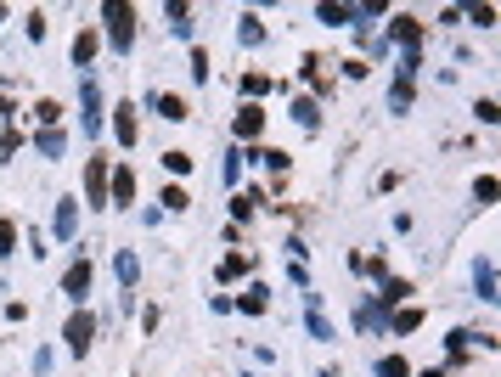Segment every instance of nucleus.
Instances as JSON below:
<instances>
[{"label":"nucleus","mask_w":501,"mask_h":377,"mask_svg":"<svg viewBox=\"0 0 501 377\" xmlns=\"http://www.w3.org/2000/svg\"><path fill=\"white\" fill-rule=\"evenodd\" d=\"M79 130L85 136H102V84L96 79L79 84Z\"/></svg>","instance_id":"nucleus-2"},{"label":"nucleus","mask_w":501,"mask_h":377,"mask_svg":"<svg viewBox=\"0 0 501 377\" xmlns=\"http://www.w3.org/2000/svg\"><path fill=\"white\" fill-rule=\"evenodd\" d=\"M473 113H479V124H496V119H501V113H496V102H490V96H485V102H479Z\"/></svg>","instance_id":"nucleus-40"},{"label":"nucleus","mask_w":501,"mask_h":377,"mask_svg":"<svg viewBox=\"0 0 501 377\" xmlns=\"http://www.w3.org/2000/svg\"><path fill=\"white\" fill-rule=\"evenodd\" d=\"M146 107H152L163 124H181V119H186V102H181L175 90H152V96H146Z\"/></svg>","instance_id":"nucleus-7"},{"label":"nucleus","mask_w":501,"mask_h":377,"mask_svg":"<svg viewBox=\"0 0 501 377\" xmlns=\"http://www.w3.org/2000/svg\"><path fill=\"white\" fill-rule=\"evenodd\" d=\"M389 327H394V332H417V327H423V310H417V304H406V310H400Z\"/></svg>","instance_id":"nucleus-23"},{"label":"nucleus","mask_w":501,"mask_h":377,"mask_svg":"<svg viewBox=\"0 0 501 377\" xmlns=\"http://www.w3.org/2000/svg\"><path fill=\"white\" fill-rule=\"evenodd\" d=\"M265 90H271L265 74H242V96H265Z\"/></svg>","instance_id":"nucleus-34"},{"label":"nucleus","mask_w":501,"mask_h":377,"mask_svg":"<svg viewBox=\"0 0 501 377\" xmlns=\"http://www.w3.org/2000/svg\"><path fill=\"white\" fill-rule=\"evenodd\" d=\"M259 158H265V163H271V169H276V175H282L287 163H293V158H287V152H282V147H271V152H259Z\"/></svg>","instance_id":"nucleus-37"},{"label":"nucleus","mask_w":501,"mask_h":377,"mask_svg":"<svg viewBox=\"0 0 501 377\" xmlns=\"http://www.w3.org/2000/svg\"><path fill=\"white\" fill-rule=\"evenodd\" d=\"M316 17L333 23V28H355V6H333V0H327V6H316Z\"/></svg>","instance_id":"nucleus-15"},{"label":"nucleus","mask_w":501,"mask_h":377,"mask_svg":"<svg viewBox=\"0 0 501 377\" xmlns=\"http://www.w3.org/2000/svg\"><path fill=\"white\" fill-rule=\"evenodd\" d=\"M473 197H479V203H496V175H479V186H473Z\"/></svg>","instance_id":"nucleus-35"},{"label":"nucleus","mask_w":501,"mask_h":377,"mask_svg":"<svg viewBox=\"0 0 501 377\" xmlns=\"http://www.w3.org/2000/svg\"><path fill=\"white\" fill-rule=\"evenodd\" d=\"M34 147L45 152V158H63V152H68V136H63V130H40V136H34Z\"/></svg>","instance_id":"nucleus-19"},{"label":"nucleus","mask_w":501,"mask_h":377,"mask_svg":"<svg viewBox=\"0 0 501 377\" xmlns=\"http://www.w3.org/2000/svg\"><path fill=\"white\" fill-rule=\"evenodd\" d=\"M377 377H411V366H406L400 355H383V361H377Z\"/></svg>","instance_id":"nucleus-28"},{"label":"nucleus","mask_w":501,"mask_h":377,"mask_svg":"<svg viewBox=\"0 0 501 377\" xmlns=\"http://www.w3.org/2000/svg\"><path fill=\"white\" fill-rule=\"evenodd\" d=\"M85 192H90V209H107V152L85 158Z\"/></svg>","instance_id":"nucleus-3"},{"label":"nucleus","mask_w":501,"mask_h":377,"mask_svg":"<svg viewBox=\"0 0 501 377\" xmlns=\"http://www.w3.org/2000/svg\"><path fill=\"white\" fill-rule=\"evenodd\" d=\"M192 79H198V84L209 79V51H203V45H192Z\"/></svg>","instance_id":"nucleus-33"},{"label":"nucleus","mask_w":501,"mask_h":377,"mask_svg":"<svg viewBox=\"0 0 501 377\" xmlns=\"http://www.w3.org/2000/svg\"><path fill=\"white\" fill-rule=\"evenodd\" d=\"M113 276H119V288H136V276H141V259H136L130 248H119V253H113Z\"/></svg>","instance_id":"nucleus-13"},{"label":"nucleus","mask_w":501,"mask_h":377,"mask_svg":"<svg viewBox=\"0 0 501 377\" xmlns=\"http://www.w3.org/2000/svg\"><path fill=\"white\" fill-rule=\"evenodd\" d=\"M473 23L479 28H496V6H473Z\"/></svg>","instance_id":"nucleus-38"},{"label":"nucleus","mask_w":501,"mask_h":377,"mask_svg":"<svg viewBox=\"0 0 501 377\" xmlns=\"http://www.w3.org/2000/svg\"><path fill=\"white\" fill-rule=\"evenodd\" d=\"M293 119H298L304 130H316V124H321V107H316L310 96H298V102H293Z\"/></svg>","instance_id":"nucleus-21"},{"label":"nucleus","mask_w":501,"mask_h":377,"mask_svg":"<svg viewBox=\"0 0 501 377\" xmlns=\"http://www.w3.org/2000/svg\"><path fill=\"white\" fill-rule=\"evenodd\" d=\"M63 338H68V355H85V349H90V338H96V315H85V310L68 315V332H63Z\"/></svg>","instance_id":"nucleus-5"},{"label":"nucleus","mask_w":501,"mask_h":377,"mask_svg":"<svg viewBox=\"0 0 501 377\" xmlns=\"http://www.w3.org/2000/svg\"><path fill=\"white\" fill-rule=\"evenodd\" d=\"M304 299H310V315H304L310 338H316V344H333V338H338V327H333V321L321 315V293H304Z\"/></svg>","instance_id":"nucleus-8"},{"label":"nucleus","mask_w":501,"mask_h":377,"mask_svg":"<svg viewBox=\"0 0 501 377\" xmlns=\"http://www.w3.org/2000/svg\"><path fill=\"white\" fill-rule=\"evenodd\" d=\"M237 310H242V315H259V310H265V288L254 282V288H248V293L237 299Z\"/></svg>","instance_id":"nucleus-24"},{"label":"nucleus","mask_w":501,"mask_h":377,"mask_svg":"<svg viewBox=\"0 0 501 377\" xmlns=\"http://www.w3.org/2000/svg\"><path fill=\"white\" fill-rule=\"evenodd\" d=\"M17 253V220H0V259Z\"/></svg>","instance_id":"nucleus-27"},{"label":"nucleus","mask_w":501,"mask_h":377,"mask_svg":"<svg viewBox=\"0 0 501 377\" xmlns=\"http://www.w3.org/2000/svg\"><path fill=\"white\" fill-rule=\"evenodd\" d=\"M17 147H23V136L6 124V136H0V163H11V158H17Z\"/></svg>","instance_id":"nucleus-32"},{"label":"nucleus","mask_w":501,"mask_h":377,"mask_svg":"<svg viewBox=\"0 0 501 377\" xmlns=\"http://www.w3.org/2000/svg\"><path fill=\"white\" fill-rule=\"evenodd\" d=\"M163 17H169V28H175L181 40H192V6H181V0H169V6H163Z\"/></svg>","instance_id":"nucleus-16"},{"label":"nucleus","mask_w":501,"mask_h":377,"mask_svg":"<svg viewBox=\"0 0 501 377\" xmlns=\"http://www.w3.org/2000/svg\"><path fill=\"white\" fill-rule=\"evenodd\" d=\"M423 377H445V372H423Z\"/></svg>","instance_id":"nucleus-41"},{"label":"nucleus","mask_w":501,"mask_h":377,"mask_svg":"<svg viewBox=\"0 0 501 377\" xmlns=\"http://www.w3.org/2000/svg\"><path fill=\"white\" fill-rule=\"evenodd\" d=\"M259 130H265V113H259V107H254V102H248V107H242V113H237V136H242V141H254V136H259Z\"/></svg>","instance_id":"nucleus-18"},{"label":"nucleus","mask_w":501,"mask_h":377,"mask_svg":"<svg viewBox=\"0 0 501 377\" xmlns=\"http://www.w3.org/2000/svg\"><path fill=\"white\" fill-rule=\"evenodd\" d=\"M63 293H68L73 304L90 299V259H73V265H68V276H63Z\"/></svg>","instance_id":"nucleus-9"},{"label":"nucleus","mask_w":501,"mask_h":377,"mask_svg":"<svg viewBox=\"0 0 501 377\" xmlns=\"http://www.w3.org/2000/svg\"><path fill=\"white\" fill-rule=\"evenodd\" d=\"M445 349H451V366H462V361H468V332H451Z\"/></svg>","instance_id":"nucleus-31"},{"label":"nucleus","mask_w":501,"mask_h":377,"mask_svg":"<svg viewBox=\"0 0 501 377\" xmlns=\"http://www.w3.org/2000/svg\"><path fill=\"white\" fill-rule=\"evenodd\" d=\"M389 107H394V113H406V107H411V79H400V84L389 90Z\"/></svg>","instance_id":"nucleus-29"},{"label":"nucleus","mask_w":501,"mask_h":377,"mask_svg":"<svg viewBox=\"0 0 501 377\" xmlns=\"http://www.w3.org/2000/svg\"><path fill=\"white\" fill-rule=\"evenodd\" d=\"M220 175H225V186H237V180H242V147L225 152V169H220Z\"/></svg>","instance_id":"nucleus-26"},{"label":"nucleus","mask_w":501,"mask_h":377,"mask_svg":"<svg viewBox=\"0 0 501 377\" xmlns=\"http://www.w3.org/2000/svg\"><path fill=\"white\" fill-rule=\"evenodd\" d=\"M51 231H57L63 242H73V236H79V209H73V197H63V203H57V220H51Z\"/></svg>","instance_id":"nucleus-11"},{"label":"nucleus","mask_w":501,"mask_h":377,"mask_svg":"<svg viewBox=\"0 0 501 377\" xmlns=\"http://www.w3.org/2000/svg\"><path fill=\"white\" fill-rule=\"evenodd\" d=\"M28 40H45V11H28Z\"/></svg>","instance_id":"nucleus-39"},{"label":"nucleus","mask_w":501,"mask_h":377,"mask_svg":"<svg viewBox=\"0 0 501 377\" xmlns=\"http://www.w3.org/2000/svg\"><path fill=\"white\" fill-rule=\"evenodd\" d=\"M102 23H107V40H113V51H130V45H136V6H124V0H107V6H102Z\"/></svg>","instance_id":"nucleus-1"},{"label":"nucleus","mask_w":501,"mask_h":377,"mask_svg":"<svg viewBox=\"0 0 501 377\" xmlns=\"http://www.w3.org/2000/svg\"><path fill=\"white\" fill-rule=\"evenodd\" d=\"M242 271H248V253H225L220 259V282H237Z\"/></svg>","instance_id":"nucleus-22"},{"label":"nucleus","mask_w":501,"mask_h":377,"mask_svg":"<svg viewBox=\"0 0 501 377\" xmlns=\"http://www.w3.org/2000/svg\"><path fill=\"white\" fill-rule=\"evenodd\" d=\"M163 169L169 175H192V152H163Z\"/></svg>","instance_id":"nucleus-30"},{"label":"nucleus","mask_w":501,"mask_h":377,"mask_svg":"<svg viewBox=\"0 0 501 377\" xmlns=\"http://www.w3.org/2000/svg\"><path fill=\"white\" fill-rule=\"evenodd\" d=\"M321 377H338V372H321Z\"/></svg>","instance_id":"nucleus-42"},{"label":"nucleus","mask_w":501,"mask_h":377,"mask_svg":"<svg viewBox=\"0 0 501 377\" xmlns=\"http://www.w3.org/2000/svg\"><path fill=\"white\" fill-rule=\"evenodd\" d=\"M400 299H411V282H383V293H377V310H389V304H400Z\"/></svg>","instance_id":"nucleus-20"},{"label":"nucleus","mask_w":501,"mask_h":377,"mask_svg":"<svg viewBox=\"0 0 501 377\" xmlns=\"http://www.w3.org/2000/svg\"><path fill=\"white\" fill-rule=\"evenodd\" d=\"M389 40H394V45H406V57H411V51H423V23L400 11V17L389 23Z\"/></svg>","instance_id":"nucleus-6"},{"label":"nucleus","mask_w":501,"mask_h":377,"mask_svg":"<svg viewBox=\"0 0 501 377\" xmlns=\"http://www.w3.org/2000/svg\"><path fill=\"white\" fill-rule=\"evenodd\" d=\"M237 45H265V23H259L254 11H242V23H237Z\"/></svg>","instance_id":"nucleus-17"},{"label":"nucleus","mask_w":501,"mask_h":377,"mask_svg":"<svg viewBox=\"0 0 501 377\" xmlns=\"http://www.w3.org/2000/svg\"><path fill=\"white\" fill-rule=\"evenodd\" d=\"M0 17H6V6H0Z\"/></svg>","instance_id":"nucleus-43"},{"label":"nucleus","mask_w":501,"mask_h":377,"mask_svg":"<svg viewBox=\"0 0 501 377\" xmlns=\"http://www.w3.org/2000/svg\"><path fill=\"white\" fill-rule=\"evenodd\" d=\"M130 197H136V169L119 163V169L107 175V209H130Z\"/></svg>","instance_id":"nucleus-4"},{"label":"nucleus","mask_w":501,"mask_h":377,"mask_svg":"<svg viewBox=\"0 0 501 377\" xmlns=\"http://www.w3.org/2000/svg\"><path fill=\"white\" fill-rule=\"evenodd\" d=\"M113 136H119V147H136V107L130 102L113 107Z\"/></svg>","instance_id":"nucleus-10"},{"label":"nucleus","mask_w":501,"mask_h":377,"mask_svg":"<svg viewBox=\"0 0 501 377\" xmlns=\"http://www.w3.org/2000/svg\"><path fill=\"white\" fill-rule=\"evenodd\" d=\"M473 288H479L485 304H496V265L490 259H473Z\"/></svg>","instance_id":"nucleus-14"},{"label":"nucleus","mask_w":501,"mask_h":377,"mask_svg":"<svg viewBox=\"0 0 501 377\" xmlns=\"http://www.w3.org/2000/svg\"><path fill=\"white\" fill-rule=\"evenodd\" d=\"M34 119H40L45 130H57V124H63V102H40V107H34Z\"/></svg>","instance_id":"nucleus-25"},{"label":"nucleus","mask_w":501,"mask_h":377,"mask_svg":"<svg viewBox=\"0 0 501 377\" xmlns=\"http://www.w3.org/2000/svg\"><path fill=\"white\" fill-rule=\"evenodd\" d=\"M158 203H163V209H186V203H192V197H186V192H181V186H163V197H158Z\"/></svg>","instance_id":"nucleus-36"},{"label":"nucleus","mask_w":501,"mask_h":377,"mask_svg":"<svg viewBox=\"0 0 501 377\" xmlns=\"http://www.w3.org/2000/svg\"><path fill=\"white\" fill-rule=\"evenodd\" d=\"M96 51H102V34H96V28H85V34L73 40V68H90V62H96Z\"/></svg>","instance_id":"nucleus-12"}]
</instances>
